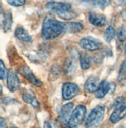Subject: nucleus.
Here are the masks:
<instances>
[{
  "label": "nucleus",
  "instance_id": "f257e3e1",
  "mask_svg": "<svg viewBox=\"0 0 126 128\" xmlns=\"http://www.w3.org/2000/svg\"><path fill=\"white\" fill-rule=\"evenodd\" d=\"M64 24L48 14L45 16L42 27V38L45 40H50L59 36L64 32Z\"/></svg>",
  "mask_w": 126,
  "mask_h": 128
},
{
  "label": "nucleus",
  "instance_id": "f03ea898",
  "mask_svg": "<svg viewBox=\"0 0 126 128\" xmlns=\"http://www.w3.org/2000/svg\"><path fill=\"white\" fill-rule=\"evenodd\" d=\"M87 114V108L83 105H79L71 112L67 126L75 128L79 127L84 122Z\"/></svg>",
  "mask_w": 126,
  "mask_h": 128
},
{
  "label": "nucleus",
  "instance_id": "7ed1b4c3",
  "mask_svg": "<svg viewBox=\"0 0 126 128\" xmlns=\"http://www.w3.org/2000/svg\"><path fill=\"white\" fill-rule=\"evenodd\" d=\"M105 108L102 106H97L90 112L86 120L85 126L87 128H92L98 126L102 122L104 118Z\"/></svg>",
  "mask_w": 126,
  "mask_h": 128
},
{
  "label": "nucleus",
  "instance_id": "20e7f679",
  "mask_svg": "<svg viewBox=\"0 0 126 128\" xmlns=\"http://www.w3.org/2000/svg\"><path fill=\"white\" fill-rule=\"evenodd\" d=\"M45 7L50 12L56 13L58 16L71 10L70 4L68 3L59 2H49L46 4Z\"/></svg>",
  "mask_w": 126,
  "mask_h": 128
},
{
  "label": "nucleus",
  "instance_id": "39448f33",
  "mask_svg": "<svg viewBox=\"0 0 126 128\" xmlns=\"http://www.w3.org/2000/svg\"><path fill=\"white\" fill-rule=\"evenodd\" d=\"M62 97L65 100H68L75 97L79 93V87L77 84L71 82L65 83L62 86Z\"/></svg>",
  "mask_w": 126,
  "mask_h": 128
},
{
  "label": "nucleus",
  "instance_id": "423d86ee",
  "mask_svg": "<svg viewBox=\"0 0 126 128\" xmlns=\"http://www.w3.org/2000/svg\"><path fill=\"white\" fill-rule=\"evenodd\" d=\"M80 46L85 50L95 51L102 48V42L92 37H85L80 42Z\"/></svg>",
  "mask_w": 126,
  "mask_h": 128
},
{
  "label": "nucleus",
  "instance_id": "0eeeda50",
  "mask_svg": "<svg viewBox=\"0 0 126 128\" xmlns=\"http://www.w3.org/2000/svg\"><path fill=\"white\" fill-rule=\"evenodd\" d=\"M18 73L33 85L36 86H41L42 85V81L34 74L32 70L28 66H21L18 70Z\"/></svg>",
  "mask_w": 126,
  "mask_h": 128
},
{
  "label": "nucleus",
  "instance_id": "6e6552de",
  "mask_svg": "<svg viewBox=\"0 0 126 128\" xmlns=\"http://www.w3.org/2000/svg\"><path fill=\"white\" fill-rule=\"evenodd\" d=\"M7 79V87L11 92L16 91L20 86V81L18 75L12 71L9 70L6 75Z\"/></svg>",
  "mask_w": 126,
  "mask_h": 128
},
{
  "label": "nucleus",
  "instance_id": "1a4fd4ad",
  "mask_svg": "<svg viewBox=\"0 0 126 128\" xmlns=\"http://www.w3.org/2000/svg\"><path fill=\"white\" fill-rule=\"evenodd\" d=\"M73 106L74 105L73 103H66L62 107L60 115H59V120L61 124L63 125L68 124L71 112L73 110Z\"/></svg>",
  "mask_w": 126,
  "mask_h": 128
},
{
  "label": "nucleus",
  "instance_id": "9d476101",
  "mask_svg": "<svg viewBox=\"0 0 126 128\" xmlns=\"http://www.w3.org/2000/svg\"><path fill=\"white\" fill-rule=\"evenodd\" d=\"M88 18L90 24L96 27H102L107 23V19L105 16L94 12H90L89 13Z\"/></svg>",
  "mask_w": 126,
  "mask_h": 128
},
{
  "label": "nucleus",
  "instance_id": "9b49d317",
  "mask_svg": "<svg viewBox=\"0 0 126 128\" xmlns=\"http://www.w3.org/2000/svg\"><path fill=\"white\" fill-rule=\"evenodd\" d=\"M114 111L110 116L109 120L111 123H117L120 120L123 119L126 116V103L114 108Z\"/></svg>",
  "mask_w": 126,
  "mask_h": 128
},
{
  "label": "nucleus",
  "instance_id": "f8f14e48",
  "mask_svg": "<svg viewBox=\"0 0 126 128\" xmlns=\"http://www.w3.org/2000/svg\"><path fill=\"white\" fill-rule=\"evenodd\" d=\"M111 91V82H108L106 80L100 82L98 88L94 92V96L97 98H102L105 97L107 94Z\"/></svg>",
  "mask_w": 126,
  "mask_h": 128
},
{
  "label": "nucleus",
  "instance_id": "ddd939ff",
  "mask_svg": "<svg viewBox=\"0 0 126 128\" xmlns=\"http://www.w3.org/2000/svg\"><path fill=\"white\" fill-rule=\"evenodd\" d=\"M100 82L101 81L99 77L95 76H91L87 78L84 85L85 91L87 94H93L97 90Z\"/></svg>",
  "mask_w": 126,
  "mask_h": 128
},
{
  "label": "nucleus",
  "instance_id": "4468645a",
  "mask_svg": "<svg viewBox=\"0 0 126 128\" xmlns=\"http://www.w3.org/2000/svg\"><path fill=\"white\" fill-rule=\"evenodd\" d=\"M84 28V26L78 22H69L64 24V32L70 34L79 33Z\"/></svg>",
  "mask_w": 126,
  "mask_h": 128
},
{
  "label": "nucleus",
  "instance_id": "2eb2a0df",
  "mask_svg": "<svg viewBox=\"0 0 126 128\" xmlns=\"http://www.w3.org/2000/svg\"><path fill=\"white\" fill-rule=\"evenodd\" d=\"M15 36L16 37L20 40V41L25 42H32L33 38L29 33L23 27H18L15 30Z\"/></svg>",
  "mask_w": 126,
  "mask_h": 128
},
{
  "label": "nucleus",
  "instance_id": "dca6fc26",
  "mask_svg": "<svg viewBox=\"0 0 126 128\" xmlns=\"http://www.w3.org/2000/svg\"><path fill=\"white\" fill-rule=\"evenodd\" d=\"M76 69H77V62L75 60V58L70 57L68 59H67L64 64V71L65 74L68 76L74 74Z\"/></svg>",
  "mask_w": 126,
  "mask_h": 128
},
{
  "label": "nucleus",
  "instance_id": "f3484780",
  "mask_svg": "<svg viewBox=\"0 0 126 128\" xmlns=\"http://www.w3.org/2000/svg\"><path fill=\"white\" fill-rule=\"evenodd\" d=\"M22 98H23V100L24 102L32 105L34 108H38L40 106V103H39L38 100L37 99L36 97L31 91H25L22 96Z\"/></svg>",
  "mask_w": 126,
  "mask_h": 128
},
{
  "label": "nucleus",
  "instance_id": "a211bd4d",
  "mask_svg": "<svg viewBox=\"0 0 126 128\" xmlns=\"http://www.w3.org/2000/svg\"><path fill=\"white\" fill-rule=\"evenodd\" d=\"M79 59H80V66L82 70H87L90 68L91 64V60L89 54L85 51H82L79 54Z\"/></svg>",
  "mask_w": 126,
  "mask_h": 128
},
{
  "label": "nucleus",
  "instance_id": "6ab92c4d",
  "mask_svg": "<svg viewBox=\"0 0 126 128\" xmlns=\"http://www.w3.org/2000/svg\"><path fill=\"white\" fill-rule=\"evenodd\" d=\"M1 24L3 26V29L5 32H7L11 29V26H12V15L9 12L4 13V18L1 21Z\"/></svg>",
  "mask_w": 126,
  "mask_h": 128
},
{
  "label": "nucleus",
  "instance_id": "aec40b11",
  "mask_svg": "<svg viewBox=\"0 0 126 128\" xmlns=\"http://www.w3.org/2000/svg\"><path fill=\"white\" fill-rule=\"evenodd\" d=\"M115 36H116V32H115L114 27L111 26H108L105 29L104 33V38L105 40L107 42L110 43L111 42L114 40Z\"/></svg>",
  "mask_w": 126,
  "mask_h": 128
},
{
  "label": "nucleus",
  "instance_id": "412c9836",
  "mask_svg": "<svg viewBox=\"0 0 126 128\" xmlns=\"http://www.w3.org/2000/svg\"><path fill=\"white\" fill-rule=\"evenodd\" d=\"M92 4L98 8H104L109 6L111 0H90Z\"/></svg>",
  "mask_w": 126,
  "mask_h": 128
},
{
  "label": "nucleus",
  "instance_id": "4be33fe9",
  "mask_svg": "<svg viewBox=\"0 0 126 128\" xmlns=\"http://www.w3.org/2000/svg\"><path fill=\"white\" fill-rule=\"evenodd\" d=\"M118 80L120 82H125L126 81V60L123 62L121 66L120 67V70L118 72Z\"/></svg>",
  "mask_w": 126,
  "mask_h": 128
},
{
  "label": "nucleus",
  "instance_id": "5701e85b",
  "mask_svg": "<svg viewBox=\"0 0 126 128\" xmlns=\"http://www.w3.org/2000/svg\"><path fill=\"white\" fill-rule=\"evenodd\" d=\"M117 38L120 41H125L126 40V27L123 25L121 26L117 30Z\"/></svg>",
  "mask_w": 126,
  "mask_h": 128
},
{
  "label": "nucleus",
  "instance_id": "b1692460",
  "mask_svg": "<svg viewBox=\"0 0 126 128\" xmlns=\"http://www.w3.org/2000/svg\"><path fill=\"white\" fill-rule=\"evenodd\" d=\"M59 16L63 19H65V20H70V19H73L77 16V14L74 12H72L71 10H70V11H68L62 14L59 15Z\"/></svg>",
  "mask_w": 126,
  "mask_h": 128
},
{
  "label": "nucleus",
  "instance_id": "393cba45",
  "mask_svg": "<svg viewBox=\"0 0 126 128\" xmlns=\"http://www.w3.org/2000/svg\"><path fill=\"white\" fill-rule=\"evenodd\" d=\"M7 75L6 68L3 61L0 59V80H4Z\"/></svg>",
  "mask_w": 126,
  "mask_h": 128
},
{
  "label": "nucleus",
  "instance_id": "a878e982",
  "mask_svg": "<svg viewBox=\"0 0 126 128\" xmlns=\"http://www.w3.org/2000/svg\"><path fill=\"white\" fill-rule=\"evenodd\" d=\"M26 0H6V2H8L10 5H11L13 6H23L25 3Z\"/></svg>",
  "mask_w": 126,
  "mask_h": 128
},
{
  "label": "nucleus",
  "instance_id": "bb28decb",
  "mask_svg": "<svg viewBox=\"0 0 126 128\" xmlns=\"http://www.w3.org/2000/svg\"><path fill=\"white\" fill-rule=\"evenodd\" d=\"M102 54H96L93 58V60L94 63H101L102 62Z\"/></svg>",
  "mask_w": 126,
  "mask_h": 128
},
{
  "label": "nucleus",
  "instance_id": "cd10ccee",
  "mask_svg": "<svg viewBox=\"0 0 126 128\" xmlns=\"http://www.w3.org/2000/svg\"><path fill=\"white\" fill-rule=\"evenodd\" d=\"M8 125V122L5 118L0 117V128H5L7 127Z\"/></svg>",
  "mask_w": 126,
  "mask_h": 128
},
{
  "label": "nucleus",
  "instance_id": "c85d7f7f",
  "mask_svg": "<svg viewBox=\"0 0 126 128\" xmlns=\"http://www.w3.org/2000/svg\"><path fill=\"white\" fill-rule=\"evenodd\" d=\"M13 101H16L15 100L11 98L10 97H5L2 100V102L5 104V105H9V104H11L13 103Z\"/></svg>",
  "mask_w": 126,
  "mask_h": 128
},
{
  "label": "nucleus",
  "instance_id": "c756f323",
  "mask_svg": "<svg viewBox=\"0 0 126 128\" xmlns=\"http://www.w3.org/2000/svg\"><path fill=\"white\" fill-rule=\"evenodd\" d=\"M4 11H3V8L1 7V5L0 4V21L1 22L3 18H4Z\"/></svg>",
  "mask_w": 126,
  "mask_h": 128
},
{
  "label": "nucleus",
  "instance_id": "7c9ffc66",
  "mask_svg": "<svg viewBox=\"0 0 126 128\" xmlns=\"http://www.w3.org/2000/svg\"><path fill=\"white\" fill-rule=\"evenodd\" d=\"M2 92H3V87L1 86V84H0V96L2 95Z\"/></svg>",
  "mask_w": 126,
  "mask_h": 128
},
{
  "label": "nucleus",
  "instance_id": "2f4dec72",
  "mask_svg": "<svg viewBox=\"0 0 126 128\" xmlns=\"http://www.w3.org/2000/svg\"><path fill=\"white\" fill-rule=\"evenodd\" d=\"M121 1H125V0H121Z\"/></svg>",
  "mask_w": 126,
  "mask_h": 128
}]
</instances>
